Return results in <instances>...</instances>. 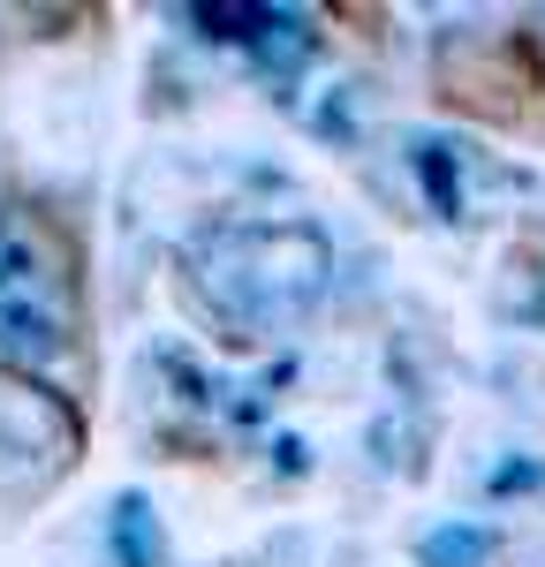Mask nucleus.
Here are the masks:
<instances>
[{"mask_svg": "<svg viewBox=\"0 0 545 567\" xmlns=\"http://www.w3.org/2000/svg\"><path fill=\"white\" fill-rule=\"evenodd\" d=\"M189 296L235 341H272L304 326L333 280V243L311 219H213L182 250Z\"/></svg>", "mask_w": 545, "mask_h": 567, "instance_id": "nucleus-1", "label": "nucleus"}, {"mask_svg": "<svg viewBox=\"0 0 545 567\" xmlns=\"http://www.w3.org/2000/svg\"><path fill=\"white\" fill-rule=\"evenodd\" d=\"M76 341L69 265L23 205H0V363L45 371Z\"/></svg>", "mask_w": 545, "mask_h": 567, "instance_id": "nucleus-2", "label": "nucleus"}, {"mask_svg": "<svg viewBox=\"0 0 545 567\" xmlns=\"http://www.w3.org/2000/svg\"><path fill=\"white\" fill-rule=\"evenodd\" d=\"M205 39L220 45H243L258 69H272V76H288L304 53H311V16H296V8H182Z\"/></svg>", "mask_w": 545, "mask_h": 567, "instance_id": "nucleus-3", "label": "nucleus"}, {"mask_svg": "<svg viewBox=\"0 0 545 567\" xmlns=\"http://www.w3.org/2000/svg\"><path fill=\"white\" fill-rule=\"evenodd\" d=\"M106 560L114 567H167V529H160L144 492H122L106 507Z\"/></svg>", "mask_w": 545, "mask_h": 567, "instance_id": "nucleus-4", "label": "nucleus"}, {"mask_svg": "<svg viewBox=\"0 0 545 567\" xmlns=\"http://www.w3.org/2000/svg\"><path fill=\"white\" fill-rule=\"evenodd\" d=\"M424 567H485L493 560V529L485 523H440L424 545H417Z\"/></svg>", "mask_w": 545, "mask_h": 567, "instance_id": "nucleus-5", "label": "nucleus"}, {"mask_svg": "<svg viewBox=\"0 0 545 567\" xmlns=\"http://www.w3.org/2000/svg\"><path fill=\"white\" fill-rule=\"evenodd\" d=\"M417 175H424V197L440 205V219H462V189H454V152L448 144H417Z\"/></svg>", "mask_w": 545, "mask_h": 567, "instance_id": "nucleus-6", "label": "nucleus"}]
</instances>
